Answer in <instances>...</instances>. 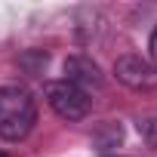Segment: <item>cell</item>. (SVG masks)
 <instances>
[{
    "mask_svg": "<svg viewBox=\"0 0 157 157\" xmlns=\"http://www.w3.org/2000/svg\"><path fill=\"white\" fill-rule=\"evenodd\" d=\"M37 123V102L25 86H0V139L22 142Z\"/></svg>",
    "mask_w": 157,
    "mask_h": 157,
    "instance_id": "cell-1",
    "label": "cell"
},
{
    "mask_svg": "<svg viewBox=\"0 0 157 157\" xmlns=\"http://www.w3.org/2000/svg\"><path fill=\"white\" fill-rule=\"evenodd\" d=\"M0 157H3V154H0Z\"/></svg>",
    "mask_w": 157,
    "mask_h": 157,
    "instance_id": "cell-6",
    "label": "cell"
},
{
    "mask_svg": "<svg viewBox=\"0 0 157 157\" xmlns=\"http://www.w3.org/2000/svg\"><path fill=\"white\" fill-rule=\"evenodd\" d=\"M148 52H151V62L157 65V25H154V31H151V37H148Z\"/></svg>",
    "mask_w": 157,
    "mask_h": 157,
    "instance_id": "cell-5",
    "label": "cell"
},
{
    "mask_svg": "<svg viewBox=\"0 0 157 157\" xmlns=\"http://www.w3.org/2000/svg\"><path fill=\"white\" fill-rule=\"evenodd\" d=\"M43 93H46V102H49V108H52V111H56L62 120H71V123H77V120L90 117V111H93V102H90V96H86L80 86L68 83V80H49V83L43 86Z\"/></svg>",
    "mask_w": 157,
    "mask_h": 157,
    "instance_id": "cell-2",
    "label": "cell"
},
{
    "mask_svg": "<svg viewBox=\"0 0 157 157\" xmlns=\"http://www.w3.org/2000/svg\"><path fill=\"white\" fill-rule=\"evenodd\" d=\"M65 80L80 86L86 93V86H102V68L90 59V56H68L65 59Z\"/></svg>",
    "mask_w": 157,
    "mask_h": 157,
    "instance_id": "cell-4",
    "label": "cell"
},
{
    "mask_svg": "<svg viewBox=\"0 0 157 157\" xmlns=\"http://www.w3.org/2000/svg\"><path fill=\"white\" fill-rule=\"evenodd\" d=\"M114 77L129 90H154L157 86V65L139 52H126L114 62Z\"/></svg>",
    "mask_w": 157,
    "mask_h": 157,
    "instance_id": "cell-3",
    "label": "cell"
}]
</instances>
